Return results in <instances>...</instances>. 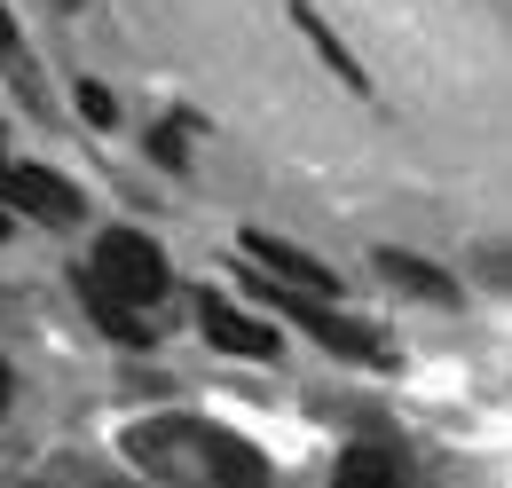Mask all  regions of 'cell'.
Returning <instances> with one entry per match:
<instances>
[{
	"instance_id": "ba28073f",
	"label": "cell",
	"mask_w": 512,
	"mask_h": 488,
	"mask_svg": "<svg viewBox=\"0 0 512 488\" xmlns=\"http://www.w3.org/2000/svg\"><path fill=\"white\" fill-rule=\"evenodd\" d=\"M339 488H402V473H394L386 449H347L339 457Z\"/></svg>"
},
{
	"instance_id": "5bb4252c",
	"label": "cell",
	"mask_w": 512,
	"mask_h": 488,
	"mask_svg": "<svg viewBox=\"0 0 512 488\" xmlns=\"http://www.w3.org/2000/svg\"><path fill=\"white\" fill-rule=\"evenodd\" d=\"M0 189H8V158H0Z\"/></svg>"
},
{
	"instance_id": "7c38bea8",
	"label": "cell",
	"mask_w": 512,
	"mask_h": 488,
	"mask_svg": "<svg viewBox=\"0 0 512 488\" xmlns=\"http://www.w3.org/2000/svg\"><path fill=\"white\" fill-rule=\"evenodd\" d=\"M0 56L16 63V24H8V16H0Z\"/></svg>"
},
{
	"instance_id": "52a82bcc",
	"label": "cell",
	"mask_w": 512,
	"mask_h": 488,
	"mask_svg": "<svg viewBox=\"0 0 512 488\" xmlns=\"http://www.w3.org/2000/svg\"><path fill=\"white\" fill-rule=\"evenodd\" d=\"M79 292H87V307H95V323H103V331H111V339H127V347H150V323H142V315H134V300H119V292H103V284H95V276H87V284H79Z\"/></svg>"
},
{
	"instance_id": "6da1fadb",
	"label": "cell",
	"mask_w": 512,
	"mask_h": 488,
	"mask_svg": "<svg viewBox=\"0 0 512 488\" xmlns=\"http://www.w3.org/2000/svg\"><path fill=\"white\" fill-rule=\"evenodd\" d=\"M103 292H119V300H158L166 292V260H158V244L134 237V229H111V237L95 244V268H87Z\"/></svg>"
},
{
	"instance_id": "5b68a950",
	"label": "cell",
	"mask_w": 512,
	"mask_h": 488,
	"mask_svg": "<svg viewBox=\"0 0 512 488\" xmlns=\"http://www.w3.org/2000/svg\"><path fill=\"white\" fill-rule=\"evenodd\" d=\"M8 197H16L24 213H40V221H71V213H79V189H64L48 166H16V174H8Z\"/></svg>"
},
{
	"instance_id": "4fadbf2b",
	"label": "cell",
	"mask_w": 512,
	"mask_h": 488,
	"mask_svg": "<svg viewBox=\"0 0 512 488\" xmlns=\"http://www.w3.org/2000/svg\"><path fill=\"white\" fill-rule=\"evenodd\" d=\"M0 402H8V363H0Z\"/></svg>"
},
{
	"instance_id": "8fae6325",
	"label": "cell",
	"mask_w": 512,
	"mask_h": 488,
	"mask_svg": "<svg viewBox=\"0 0 512 488\" xmlns=\"http://www.w3.org/2000/svg\"><path fill=\"white\" fill-rule=\"evenodd\" d=\"M79 111H87V119H95V126H119V111H111V95H103V87H95V79H87V87H79Z\"/></svg>"
},
{
	"instance_id": "277c9868",
	"label": "cell",
	"mask_w": 512,
	"mask_h": 488,
	"mask_svg": "<svg viewBox=\"0 0 512 488\" xmlns=\"http://www.w3.org/2000/svg\"><path fill=\"white\" fill-rule=\"evenodd\" d=\"M197 331H205L213 347H229V355H253V363H268V355H276V331H268V323H253V315H237V307H221V300L197 307Z\"/></svg>"
},
{
	"instance_id": "3957f363",
	"label": "cell",
	"mask_w": 512,
	"mask_h": 488,
	"mask_svg": "<svg viewBox=\"0 0 512 488\" xmlns=\"http://www.w3.org/2000/svg\"><path fill=\"white\" fill-rule=\"evenodd\" d=\"M237 244L253 252V268H260V276H284V284H300V292H339V284H331V268H323V260H308L300 244H284V237H260V229H245Z\"/></svg>"
},
{
	"instance_id": "8992f818",
	"label": "cell",
	"mask_w": 512,
	"mask_h": 488,
	"mask_svg": "<svg viewBox=\"0 0 512 488\" xmlns=\"http://www.w3.org/2000/svg\"><path fill=\"white\" fill-rule=\"evenodd\" d=\"M268 307H292L323 347H339V355H379V339H371V331H355L347 315H331V307H316V300H268Z\"/></svg>"
},
{
	"instance_id": "9a60e30c",
	"label": "cell",
	"mask_w": 512,
	"mask_h": 488,
	"mask_svg": "<svg viewBox=\"0 0 512 488\" xmlns=\"http://www.w3.org/2000/svg\"><path fill=\"white\" fill-rule=\"evenodd\" d=\"M0 237H8V221H0Z\"/></svg>"
},
{
	"instance_id": "7a4b0ae2",
	"label": "cell",
	"mask_w": 512,
	"mask_h": 488,
	"mask_svg": "<svg viewBox=\"0 0 512 488\" xmlns=\"http://www.w3.org/2000/svg\"><path fill=\"white\" fill-rule=\"evenodd\" d=\"M197 481L205 488H268V457L237 433H197Z\"/></svg>"
},
{
	"instance_id": "9c48e42d",
	"label": "cell",
	"mask_w": 512,
	"mask_h": 488,
	"mask_svg": "<svg viewBox=\"0 0 512 488\" xmlns=\"http://www.w3.org/2000/svg\"><path fill=\"white\" fill-rule=\"evenodd\" d=\"M379 276H386V284H410V292H426V300H449V292H457L449 276H434L426 260H402V252H379Z\"/></svg>"
},
{
	"instance_id": "30bf717a",
	"label": "cell",
	"mask_w": 512,
	"mask_h": 488,
	"mask_svg": "<svg viewBox=\"0 0 512 488\" xmlns=\"http://www.w3.org/2000/svg\"><path fill=\"white\" fill-rule=\"evenodd\" d=\"M300 32H308V40H316V48H323V63H331V71H339L347 87H363V71H355V56H347V48H339V40L323 32V24H316V16H308V8H300Z\"/></svg>"
}]
</instances>
